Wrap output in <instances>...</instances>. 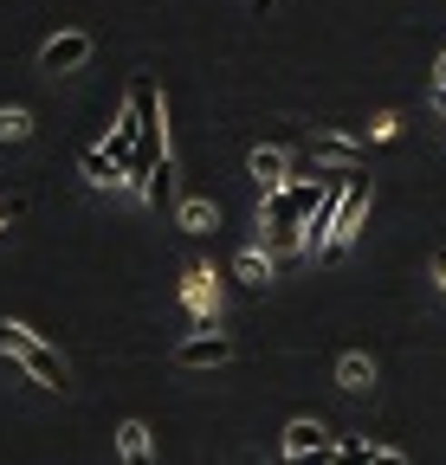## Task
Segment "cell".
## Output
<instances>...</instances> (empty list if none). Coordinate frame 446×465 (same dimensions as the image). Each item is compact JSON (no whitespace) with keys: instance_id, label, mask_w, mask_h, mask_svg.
I'll use <instances>...</instances> for the list:
<instances>
[{"instance_id":"3","label":"cell","mask_w":446,"mask_h":465,"mask_svg":"<svg viewBox=\"0 0 446 465\" xmlns=\"http://www.w3.org/2000/svg\"><path fill=\"white\" fill-rule=\"evenodd\" d=\"M91 52H97V39H91L84 26H72V33H52V39L39 45V72H52V78L84 72V65H91Z\"/></svg>"},{"instance_id":"22","label":"cell","mask_w":446,"mask_h":465,"mask_svg":"<svg viewBox=\"0 0 446 465\" xmlns=\"http://www.w3.org/2000/svg\"><path fill=\"white\" fill-rule=\"evenodd\" d=\"M253 7H259V14H265V7H272V0H253Z\"/></svg>"},{"instance_id":"5","label":"cell","mask_w":446,"mask_h":465,"mask_svg":"<svg viewBox=\"0 0 446 465\" xmlns=\"http://www.w3.org/2000/svg\"><path fill=\"white\" fill-rule=\"evenodd\" d=\"M220 362H233V336L220 330H194L175 342V369H220Z\"/></svg>"},{"instance_id":"20","label":"cell","mask_w":446,"mask_h":465,"mask_svg":"<svg viewBox=\"0 0 446 465\" xmlns=\"http://www.w3.org/2000/svg\"><path fill=\"white\" fill-rule=\"evenodd\" d=\"M433 284H440V291H446V252H440V259H433Z\"/></svg>"},{"instance_id":"12","label":"cell","mask_w":446,"mask_h":465,"mask_svg":"<svg viewBox=\"0 0 446 465\" xmlns=\"http://www.w3.org/2000/svg\"><path fill=\"white\" fill-rule=\"evenodd\" d=\"M117 452H124V465H155L149 459V427L143 420H124L117 427Z\"/></svg>"},{"instance_id":"15","label":"cell","mask_w":446,"mask_h":465,"mask_svg":"<svg viewBox=\"0 0 446 465\" xmlns=\"http://www.w3.org/2000/svg\"><path fill=\"white\" fill-rule=\"evenodd\" d=\"M26 136H33V110L0 104V143H26Z\"/></svg>"},{"instance_id":"6","label":"cell","mask_w":446,"mask_h":465,"mask_svg":"<svg viewBox=\"0 0 446 465\" xmlns=\"http://www.w3.org/2000/svg\"><path fill=\"white\" fill-rule=\"evenodd\" d=\"M182 304H188L194 323H213V317H220V278H213V265H188V278H182Z\"/></svg>"},{"instance_id":"4","label":"cell","mask_w":446,"mask_h":465,"mask_svg":"<svg viewBox=\"0 0 446 465\" xmlns=\"http://www.w3.org/2000/svg\"><path fill=\"white\" fill-rule=\"evenodd\" d=\"M246 174L259 182V201H265V194H285V188L298 182V174H292V149H278V143H259V149L246 155Z\"/></svg>"},{"instance_id":"11","label":"cell","mask_w":446,"mask_h":465,"mask_svg":"<svg viewBox=\"0 0 446 465\" xmlns=\"http://www.w3.org/2000/svg\"><path fill=\"white\" fill-rule=\"evenodd\" d=\"M337 381L350 394H362V388H375V362L362 356V349H350V356H337Z\"/></svg>"},{"instance_id":"17","label":"cell","mask_w":446,"mask_h":465,"mask_svg":"<svg viewBox=\"0 0 446 465\" xmlns=\"http://www.w3.org/2000/svg\"><path fill=\"white\" fill-rule=\"evenodd\" d=\"M272 465H330V452H323V459H292V452H278Z\"/></svg>"},{"instance_id":"10","label":"cell","mask_w":446,"mask_h":465,"mask_svg":"<svg viewBox=\"0 0 446 465\" xmlns=\"http://www.w3.org/2000/svg\"><path fill=\"white\" fill-rule=\"evenodd\" d=\"M311 149H317V168H356V162H362V143H356L350 130H323Z\"/></svg>"},{"instance_id":"16","label":"cell","mask_w":446,"mask_h":465,"mask_svg":"<svg viewBox=\"0 0 446 465\" xmlns=\"http://www.w3.org/2000/svg\"><path fill=\"white\" fill-rule=\"evenodd\" d=\"M395 130H401V116H395V110H382L375 124H369V136H375V143H395Z\"/></svg>"},{"instance_id":"14","label":"cell","mask_w":446,"mask_h":465,"mask_svg":"<svg viewBox=\"0 0 446 465\" xmlns=\"http://www.w3.org/2000/svg\"><path fill=\"white\" fill-rule=\"evenodd\" d=\"M240 278H246V284H272V278H278V259H272L265 246H246V252H240Z\"/></svg>"},{"instance_id":"1","label":"cell","mask_w":446,"mask_h":465,"mask_svg":"<svg viewBox=\"0 0 446 465\" xmlns=\"http://www.w3.org/2000/svg\"><path fill=\"white\" fill-rule=\"evenodd\" d=\"M369 201H375V188L362 182V174H350V182L337 188V201L304 226V259H343L356 246L362 220H369Z\"/></svg>"},{"instance_id":"7","label":"cell","mask_w":446,"mask_h":465,"mask_svg":"<svg viewBox=\"0 0 446 465\" xmlns=\"http://www.w3.org/2000/svg\"><path fill=\"white\" fill-rule=\"evenodd\" d=\"M278 452H292V459H323V452H337V440H330V427H323V420L298 414V420L285 427V440H278Z\"/></svg>"},{"instance_id":"9","label":"cell","mask_w":446,"mask_h":465,"mask_svg":"<svg viewBox=\"0 0 446 465\" xmlns=\"http://www.w3.org/2000/svg\"><path fill=\"white\" fill-rule=\"evenodd\" d=\"M78 174H84V188H124V162L110 155L104 143H91V149L78 155Z\"/></svg>"},{"instance_id":"8","label":"cell","mask_w":446,"mask_h":465,"mask_svg":"<svg viewBox=\"0 0 446 465\" xmlns=\"http://www.w3.org/2000/svg\"><path fill=\"white\" fill-rule=\"evenodd\" d=\"M330 465H408V452L375 446V440H362V433H343L337 452H330Z\"/></svg>"},{"instance_id":"21","label":"cell","mask_w":446,"mask_h":465,"mask_svg":"<svg viewBox=\"0 0 446 465\" xmlns=\"http://www.w3.org/2000/svg\"><path fill=\"white\" fill-rule=\"evenodd\" d=\"M433 104H440V110H446V84H440V91H433Z\"/></svg>"},{"instance_id":"18","label":"cell","mask_w":446,"mask_h":465,"mask_svg":"<svg viewBox=\"0 0 446 465\" xmlns=\"http://www.w3.org/2000/svg\"><path fill=\"white\" fill-rule=\"evenodd\" d=\"M14 213H20V201H14V194H0V226H7Z\"/></svg>"},{"instance_id":"2","label":"cell","mask_w":446,"mask_h":465,"mask_svg":"<svg viewBox=\"0 0 446 465\" xmlns=\"http://www.w3.org/2000/svg\"><path fill=\"white\" fill-rule=\"evenodd\" d=\"M0 356H7L33 388H65V381H72L59 342H45V336H39L33 323H20V317H0Z\"/></svg>"},{"instance_id":"13","label":"cell","mask_w":446,"mask_h":465,"mask_svg":"<svg viewBox=\"0 0 446 465\" xmlns=\"http://www.w3.org/2000/svg\"><path fill=\"white\" fill-rule=\"evenodd\" d=\"M175 220H182V232H213V226H220L213 201H201V194H188V201L175 207Z\"/></svg>"},{"instance_id":"19","label":"cell","mask_w":446,"mask_h":465,"mask_svg":"<svg viewBox=\"0 0 446 465\" xmlns=\"http://www.w3.org/2000/svg\"><path fill=\"white\" fill-rule=\"evenodd\" d=\"M440 84H446V52L433 58V91H440Z\"/></svg>"}]
</instances>
